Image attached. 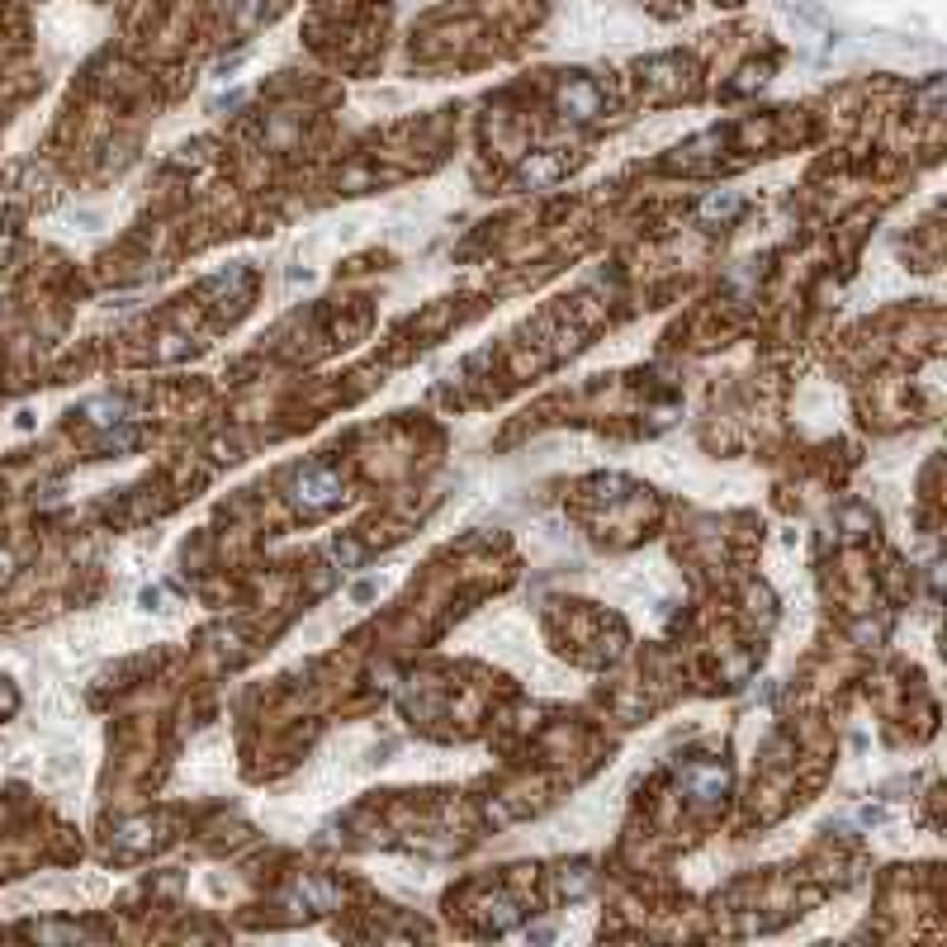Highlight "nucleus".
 Instances as JSON below:
<instances>
[{
    "label": "nucleus",
    "instance_id": "obj_1",
    "mask_svg": "<svg viewBox=\"0 0 947 947\" xmlns=\"http://www.w3.org/2000/svg\"><path fill=\"white\" fill-rule=\"evenodd\" d=\"M294 498H298V507H308V512H322V507H332L337 498H341V478L332 474V469H304L294 478Z\"/></svg>",
    "mask_w": 947,
    "mask_h": 947
},
{
    "label": "nucleus",
    "instance_id": "obj_2",
    "mask_svg": "<svg viewBox=\"0 0 947 947\" xmlns=\"http://www.w3.org/2000/svg\"><path fill=\"white\" fill-rule=\"evenodd\" d=\"M559 104H564V114H574V118H592L602 110V95H597L592 81H568L559 90Z\"/></svg>",
    "mask_w": 947,
    "mask_h": 947
},
{
    "label": "nucleus",
    "instance_id": "obj_3",
    "mask_svg": "<svg viewBox=\"0 0 947 947\" xmlns=\"http://www.w3.org/2000/svg\"><path fill=\"white\" fill-rule=\"evenodd\" d=\"M687 791L701 796V801H711V796L725 791V772H720V768H691L687 772Z\"/></svg>",
    "mask_w": 947,
    "mask_h": 947
},
{
    "label": "nucleus",
    "instance_id": "obj_4",
    "mask_svg": "<svg viewBox=\"0 0 947 947\" xmlns=\"http://www.w3.org/2000/svg\"><path fill=\"white\" fill-rule=\"evenodd\" d=\"M739 190H715V194H706L701 200V218H734L739 214Z\"/></svg>",
    "mask_w": 947,
    "mask_h": 947
},
{
    "label": "nucleus",
    "instance_id": "obj_5",
    "mask_svg": "<svg viewBox=\"0 0 947 947\" xmlns=\"http://www.w3.org/2000/svg\"><path fill=\"white\" fill-rule=\"evenodd\" d=\"M588 881H592L588 867H564V881L559 886H564V895H583V891H588Z\"/></svg>",
    "mask_w": 947,
    "mask_h": 947
},
{
    "label": "nucleus",
    "instance_id": "obj_6",
    "mask_svg": "<svg viewBox=\"0 0 947 947\" xmlns=\"http://www.w3.org/2000/svg\"><path fill=\"white\" fill-rule=\"evenodd\" d=\"M521 176L531 180V185H545V180H554V176H559V157H545V161H535V167H526Z\"/></svg>",
    "mask_w": 947,
    "mask_h": 947
}]
</instances>
